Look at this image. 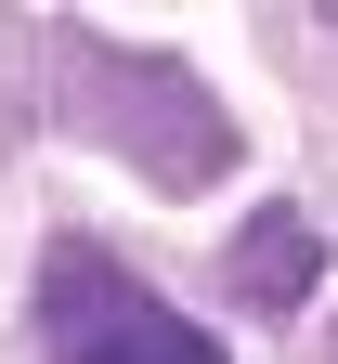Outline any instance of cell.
<instances>
[{
  "label": "cell",
  "mask_w": 338,
  "mask_h": 364,
  "mask_svg": "<svg viewBox=\"0 0 338 364\" xmlns=\"http://www.w3.org/2000/svg\"><path fill=\"white\" fill-rule=\"evenodd\" d=\"M325 26H338V14H325Z\"/></svg>",
  "instance_id": "obj_4"
},
{
  "label": "cell",
  "mask_w": 338,
  "mask_h": 364,
  "mask_svg": "<svg viewBox=\"0 0 338 364\" xmlns=\"http://www.w3.org/2000/svg\"><path fill=\"white\" fill-rule=\"evenodd\" d=\"M65 105H78V130H91V144H117L143 182H169V196H196V182H221V169H234L221 105H208L196 78H169L157 53H78Z\"/></svg>",
  "instance_id": "obj_1"
},
{
  "label": "cell",
  "mask_w": 338,
  "mask_h": 364,
  "mask_svg": "<svg viewBox=\"0 0 338 364\" xmlns=\"http://www.w3.org/2000/svg\"><path fill=\"white\" fill-rule=\"evenodd\" d=\"M39 326H53V364H221V338L196 326V312H169L91 235H65L53 260H39Z\"/></svg>",
  "instance_id": "obj_2"
},
{
  "label": "cell",
  "mask_w": 338,
  "mask_h": 364,
  "mask_svg": "<svg viewBox=\"0 0 338 364\" xmlns=\"http://www.w3.org/2000/svg\"><path fill=\"white\" fill-rule=\"evenodd\" d=\"M312 273H325V247H312V221H300V208H260L248 235L221 247V287L248 299V312H286V299H312Z\"/></svg>",
  "instance_id": "obj_3"
}]
</instances>
